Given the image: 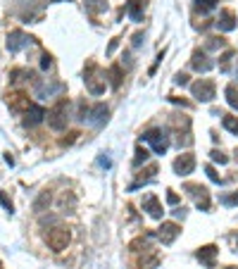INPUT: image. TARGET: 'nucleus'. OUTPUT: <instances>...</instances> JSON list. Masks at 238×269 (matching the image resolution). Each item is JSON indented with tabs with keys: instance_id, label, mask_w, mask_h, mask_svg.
<instances>
[{
	"instance_id": "1",
	"label": "nucleus",
	"mask_w": 238,
	"mask_h": 269,
	"mask_svg": "<svg viewBox=\"0 0 238 269\" xmlns=\"http://www.w3.org/2000/svg\"><path fill=\"white\" fill-rule=\"evenodd\" d=\"M83 83H86L88 93H93V96L105 93V72H102L93 60L91 62H86V69H83Z\"/></svg>"
},
{
	"instance_id": "2",
	"label": "nucleus",
	"mask_w": 238,
	"mask_h": 269,
	"mask_svg": "<svg viewBox=\"0 0 238 269\" xmlns=\"http://www.w3.org/2000/svg\"><path fill=\"white\" fill-rule=\"evenodd\" d=\"M48 124H50V129H55V131H62V129H67V122H69V103H67V98H60L53 105V108L48 110Z\"/></svg>"
},
{
	"instance_id": "3",
	"label": "nucleus",
	"mask_w": 238,
	"mask_h": 269,
	"mask_svg": "<svg viewBox=\"0 0 238 269\" xmlns=\"http://www.w3.org/2000/svg\"><path fill=\"white\" fill-rule=\"evenodd\" d=\"M72 241V236H69V229H64V226H53V229H48L46 233V243L50 250L55 252H62L67 245Z\"/></svg>"
},
{
	"instance_id": "4",
	"label": "nucleus",
	"mask_w": 238,
	"mask_h": 269,
	"mask_svg": "<svg viewBox=\"0 0 238 269\" xmlns=\"http://www.w3.org/2000/svg\"><path fill=\"white\" fill-rule=\"evenodd\" d=\"M141 141L153 145V150H155L157 155H165L167 150H169V136H167V131H162V129H150V131H146V134L141 136Z\"/></svg>"
},
{
	"instance_id": "5",
	"label": "nucleus",
	"mask_w": 238,
	"mask_h": 269,
	"mask_svg": "<svg viewBox=\"0 0 238 269\" xmlns=\"http://www.w3.org/2000/svg\"><path fill=\"white\" fill-rule=\"evenodd\" d=\"M183 191H186V193L195 200L198 210H202V212H207V210H210V205H212L210 191L205 189V186H200V184H186V186H183Z\"/></svg>"
},
{
	"instance_id": "6",
	"label": "nucleus",
	"mask_w": 238,
	"mask_h": 269,
	"mask_svg": "<svg viewBox=\"0 0 238 269\" xmlns=\"http://www.w3.org/2000/svg\"><path fill=\"white\" fill-rule=\"evenodd\" d=\"M191 93H193V98L200 100V103H212L214 100V81L210 79L195 81L191 86Z\"/></svg>"
},
{
	"instance_id": "7",
	"label": "nucleus",
	"mask_w": 238,
	"mask_h": 269,
	"mask_svg": "<svg viewBox=\"0 0 238 269\" xmlns=\"http://www.w3.org/2000/svg\"><path fill=\"white\" fill-rule=\"evenodd\" d=\"M34 43V38L27 36L24 31H19V29H15V31H10L8 34V50L10 53H19V50H24V48H29V45Z\"/></svg>"
},
{
	"instance_id": "8",
	"label": "nucleus",
	"mask_w": 238,
	"mask_h": 269,
	"mask_svg": "<svg viewBox=\"0 0 238 269\" xmlns=\"http://www.w3.org/2000/svg\"><path fill=\"white\" fill-rule=\"evenodd\" d=\"M5 103H8V108L12 110V112H27V110L31 108V100H29V96H27V93H22V91L8 93Z\"/></svg>"
},
{
	"instance_id": "9",
	"label": "nucleus",
	"mask_w": 238,
	"mask_h": 269,
	"mask_svg": "<svg viewBox=\"0 0 238 269\" xmlns=\"http://www.w3.org/2000/svg\"><path fill=\"white\" fill-rule=\"evenodd\" d=\"M179 233H181V226L176 224V222H162V226L157 229V236H160V241L165 243V245H172Z\"/></svg>"
},
{
	"instance_id": "10",
	"label": "nucleus",
	"mask_w": 238,
	"mask_h": 269,
	"mask_svg": "<svg viewBox=\"0 0 238 269\" xmlns=\"http://www.w3.org/2000/svg\"><path fill=\"white\" fill-rule=\"evenodd\" d=\"M193 169H195V155L183 153L174 160V171L179 176H188V174H193Z\"/></svg>"
},
{
	"instance_id": "11",
	"label": "nucleus",
	"mask_w": 238,
	"mask_h": 269,
	"mask_svg": "<svg viewBox=\"0 0 238 269\" xmlns=\"http://www.w3.org/2000/svg\"><path fill=\"white\" fill-rule=\"evenodd\" d=\"M217 255H219V248L217 245H202L195 250V257L200 260V264H205L207 269L214 267V262H217Z\"/></svg>"
},
{
	"instance_id": "12",
	"label": "nucleus",
	"mask_w": 238,
	"mask_h": 269,
	"mask_svg": "<svg viewBox=\"0 0 238 269\" xmlns=\"http://www.w3.org/2000/svg\"><path fill=\"white\" fill-rule=\"evenodd\" d=\"M107 117H110V108L105 105V103H98V105H93V108H88V122L95 126H100L107 122Z\"/></svg>"
},
{
	"instance_id": "13",
	"label": "nucleus",
	"mask_w": 238,
	"mask_h": 269,
	"mask_svg": "<svg viewBox=\"0 0 238 269\" xmlns=\"http://www.w3.org/2000/svg\"><path fill=\"white\" fill-rule=\"evenodd\" d=\"M191 67L198 74H207L212 67H214V62H212V60L202 53V50H195V53H193V57H191Z\"/></svg>"
},
{
	"instance_id": "14",
	"label": "nucleus",
	"mask_w": 238,
	"mask_h": 269,
	"mask_svg": "<svg viewBox=\"0 0 238 269\" xmlns=\"http://www.w3.org/2000/svg\"><path fill=\"white\" fill-rule=\"evenodd\" d=\"M143 212H148V215L153 217V219H160V217H162V205H160L157 196L148 193V196L143 198Z\"/></svg>"
},
{
	"instance_id": "15",
	"label": "nucleus",
	"mask_w": 238,
	"mask_h": 269,
	"mask_svg": "<svg viewBox=\"0 0 238 269\" xmlns=\"http://www.w3.org/2000/svg\"><path fill=\"white\" fill-rule=\"evenodd\" d=\"M214 24H217L219 31H233V29H236V15H233L231 10H221Z\"/></svg>"
},
{
	"instance_id": "16",
	"label": "nucleus",
	"mask_w": 238,
	"mask_h": 269,
	"mask_svg": "<svg viewBox=\"0 0 238 269\" xmlns=\"http://www.w3.org/2000/svg\"><path fill=\"white\" fill-rule=\"evenodd\" d=\"M46 119V110L41 108V105H31V108L27 110V117H24V126H36V124H41Z\"/></svg>"
},
{
	"instance_id": "17",
	"label": "nucleus",
	"mask_w": 238,
	"mask_h": 269,
	"mask_svg": "<svg viewBox=\"0 0 238 269\" xmlns=\"http://www.w3.org/2000/svg\"><path fill=\"white\" fill-rule=\"evenodd\" d=\"M143 12H146V0H129L127 3V15L131 22H143Z\"/></svg>"
},
{
	"instance_id": "18",
	"label": "nucleus",
	"mask_w": 238,
	"mask_h": 269,
	"mask_svg": "<svg viewBox=\"0 0 238 269\" xmlns=\"http://www.w3.org/2000/svg\"><path fill=\"white\" fill-rule=\"evenodd\" d=\"M169 126L174 129V136H179V134H191V119L188 117H179V115H174L172 119H169Z\"/></svg>"
},
{
	"instance_id": "19",
	"label": "nucleus",
	"mask_w": 238,
	"mask_h": 269,
	"mask_svg": "<svg viewBox=\"0 0 238 269\" xmlns=\"http://www.w3.org/2000/svg\"><path fill=\"white\" fill-rule=\"evenodd\" d=\"M62 88H64L62 83H36V96L38 98H50V96L60 93Z\"/></svg>"
},
{
	"instance_id": "20",
	"label": "nucleus",
	"mask_w": 238,
	"mask_h": 269,
	"mask_svg": "<svg viewBox=\"0 0 238 269\" xmlns=\"http://www.w3.org/2000/svg\"><path fill=\"white\" fill-rule=\"evenodd\" d=\"M83 5H86V12L93 15V17L107 12V0H83Z\"/></svg>"
},
{
	"instance_id": "21",
	"label": "nucleus",
	"mask_w": 238,
	"mask_h": 269,
	"mask_svg": "<svg viewBox=\"0 0 238 269\" xmlns=\"http://www.w3.org/2000/svg\"><path fill=\"white\" fill-rule=\"evenodd\" d=\"M107 79H110V86H112L114 91L122 86V79H124L122 64H110V69H107Z\"/></svg>"
},
{
	"instance_id": "22",
	"label": "nucleus",
	"mask_w": 238,
	"mask_h": 269,
	"mask_svg": "<svg viewBox=\"0 0 238 269\" xmlns=\"http://www.w3.org/2000/svg\"><path fill=\"white\" fill-rule=\"evenodd\" d=\"M146 257L141 260V264H138V269H155L157 264H160V257H157V252H150V250H146L143 252Z\"/></svg>"
},
{
	"instance_id": "23",
	"label": "nucleus",
	"mask_w": 238,
	"mask_h": 269,
	"mask_svg": "<svg viewBox=\"0 0 238 269\" xmlns=\"http://www.w3.org/2000/svg\"><path fill=\"white\" fill-rule=\"evenodd\" d=\"M224 48H226V41L221 36H210L205 41V50H212V53H214V50H224Z\"/></svg>"
},
{
	"instance_id": "24",
	"label": "nucleus",
	"mask_w": 238,
	"mask_h": 269,
	"mask_svg": "<svg viewBox=\"0 0 238 269\" xmlns=\"http://www.w3.org/2000/svg\"><path fill=\"white\" fill-rule=\"evenodd\" d=\"M221 126H224L226 131H231V134L238 136V117H233V115H221Z\"/></svg>"
},
{
	"instance_id": "25",
	"label": "nucleus",
	"mask_w": 238,
	"mask_h": 269,
	"mask_svg": "<svg viewBox=\"0 0 238 269\" xmlns=\"http://www.w3.org/2000/svg\"><path fill=\"white\" fill-rule=\"evenodd\" d=\"M29 79H34V74L27 72V69H12L10 72V81L12 83H22V81H29Z\"/></svg>"
},
{
	"instance_id": "26",
	"label": "nucleus",
	"mask_w": 238,
	"mask_h": 269,
	"mask_svg": "<svg viewBox=\"0 0 238 269\" xmlns=\"http://www.w3.org/2000/svg\"><path fill=\"white\" fill-rule=\"evenodd\" d=\"M217 3L219 0H195V10L202 12V15H207V12H212V10L217 8Z\"/></svg>"
},
{
	"instance_id": "27",
	"label": "nucleus",
	"mask_w": 238,
	"mask_h": 269,
	"mask_svg": "<svg viewBox=\"0 0 238 269\" xmlns=\"http://www.w3.org/2000/svg\"><path fill=\"white\" fill-rule=\"evenodd\" d=\"M48 205H50V191H43V193L38 196V200L34 203V210H36V212H43Z\"/></svg>"
},
{
	"instance_id": "28",
	"label": "nucleus",
	"mask_w": 238,
	"mask_h": 269,
	"mask_svg": "<svg viewBox=\"0 0 238 269\" xmlns=\"http://www.w3.org/2000/svg\"><path fill=\"white\" fill-rule=\"evenodd\" d=\"M233 57H236V50H231V48L221 55V57H219V69H221V72H229V64H231V60H233Z\"/></svg>"
},
{
	"instance_id": "29",
	"label": "nucleus",
	"mask_w": 238,
	"mask_h": 269,
	"mask_svg": "<svg viewBox=\"0 0 238 269\" xmlns=\"http://www.w3.org/2000/svg\"><path fill=\"white\" fill-rule=\"evenodd\" d=\"M224 93H226V103L238 112V91H236V86H226Z\"/></svg>"
},
{
	"instance_id": "30",
	"label": "nucleus",
	"mask_w": 238,
	"mask_h": 269,
	"mask_svg": "<svg viewBox=\"0 0 238 269\" xmlns=\"http://www.w3.org/2000/svg\"><path fill=\"white\" fill-rule=\"evenodd\" d=\"M219 203L224 207H236L238 205V191H231V193H226V196H221Z\"/></svg>"
},
{
	"instance_id": "31",
	"label": "nucleus",
	"mask_w": 238,
	"mask_h": 269,
	"mask_svg": "<svg viewBox=\"0 0 238 269\" xmlns=\"http://www.w3.org/2000/svg\"><path fill=\"white\" fill-rule=\"evenodd\" d=\"M205 174L210 176V181H214V184H221V176L217 174V169H214L212 164H205Z\"/></svg>"
},
{
	"instance_id": "32",
	"label": "nucleus",
	"mask_w": 238,
	"mask_h": 269,
	"mask_svg": "<svg viewBox=\"0 0 238 269\" xmlns=\"http://www.w3.org/2000/svg\"><path fill=\"white\" fill-rule=\"evenodd\" d=\"M0 205L5 207L8 212H15V205H12V200H10V198L5 196V191H0Z\"/></svg>"
},
{
	"instance_id": "33",
	"label": "nucleus",
	"mask_w": 238,
	"mask_h": 269,
	"mask_svg": "<svg viewBox=\"0 0 238 269\" xmlns=\"http://www.w3.org/2000/svg\"><path fill=\"white\" fill-rule=\"evenodd\" d=\"M146 160H148V150H146V148H138L136 157H134V167H138L141 162H146Z\"/></svg>"
},
{
	"instance_id": "34",
	"label": "nucleus",
	"mask_w": 238,
	"mask_h": 269,
	"mask_svg": "<svg viewBox=\"0 0 238 269\" xmlns=\"http://www.w3.org/2000/svg\"><path fill=\"white\" fill-rule=\"evenodd\" d=\"M210 157H212L214 162H219V164H226V162H229V157H226V155L221 153V150H212Z\"/></svg>"
},
{
	"instance_id": "35",
	"label": "nucleus",
	"mask_w": 238,
	"mask_h": 269,
	"mask_svg": "<svg viewBox=\"0 0 238 269\" xmlns=\"http://www.w3.org/2000/svg\"><path fill=\"white\" fill-rule=\"evenodd\" d=\"M50 67H53V57H50V55H43V57H41V69H50Z\"/></svg>"
},
{
	"instance_id": "36",
	"label": "nucleus",
	"mask_w": 238,
	"mask_h": 269,
	"mask_svg": "<svg viewBox=\"0 0 238 269\" xmlns=\"http://www.w3.org/2000/svg\"><path fill=\"white\" fill-rule=\"evenodd\" d=\"M167 203L169 205H179V196H176L174 191H167Z\"/></svg>"
},
{
	"instance_id": "37",
	"label": "nucleus",
	"mask_w": 238,
	"mask_h": 269,
	"mask_svg": "<svg viewBox=\"0 0 238 269\" xmlns=\"http://www.w3.org/2000/svg\"><path fill=\"white\" fill-rule=\"evenodd\" d=\"M174 83H176V86H186V83H188V76H186V74H176Z\"/></svg>"
},
{
	"instance_id": "38",
	"label": "nucleus",
	"mask_w": 238,
	"mask_h": 269,
	"mask_svg": "<svg viewBox=\"0 0 238 269\" xmlns=\"http://www.w3.org/2000/svg\"><path fill=\"white\" fill-rule=\"evenodd\" d=\"M169 100H172L174 105H183V108H191V103H188V100H181V98H176V96H169Z\"/></svg>"
},
{
	"instance_id": "39",
	"label": "nucleus",
	"mask_w": 238,
	"mask_h": 269,
	"mask_svg": "<svg viewBox=\"0 0 238 269\" xmlns=\"http://www.w3.org/2000/svg\"><path fill=\"white\" fill-rule=\"evenodd\" d=\"M117 45H119V38H112V41H110V45H107V50H105V53H107V55H112V53H114V50H117Z\"/></svg>"
},
{
	"instance_id": "40",
	"label": "nucleus",
	"mask_w": 238,
	"mask_h": 269,
	"mask_svg": "<svg viewBox=\"0 0 238 269\" xmlns=\"http://www.w3.org/2000/svg\"><path fill=\"white\" fill-rule=\"evenodd\" d=\"M172 215H174L176 219H183V217H186V207H176V210L172 212Z\"/></svg>"
},
{
	"instance_id": "41",
	"label": "nucleus",
	"mask_w": 238,
	"mask_h": 269,
	"mask_svg": "<svg viewBox=\"0 0 238 269\" xmlns=\"http://www.w3.org/2000/svg\"><path fill=\"white\" fill-rule=\"evenodd\" d=\"M229 241H231V245H233V250L238 252V231H236V233H231V236H229Z\"/></svg>"
},
{
	"instance_id": "42",
	"label": "nucleus",
	"mask_w": 238,
	"mask_h": 269,
	"mask_svg": "<svg viewBox=\"0 0 238 269\" xmlns=\"http://www.w3.org/2000/svg\"><path fill=\"white\" fill-rule=\"evenodd\" d=\"M141 43H143V34L138 31V34H134V48H138Z\"/></svg>"
},
{
	"instance_id": "43",
	"label": "nucleus",
	"mask_w": 238,
	"mask_h": 269,
	"mask_svg": "<svg viewBox=\"0 0 238 269\" xmlns=\"http://www.w3.org/2000/svg\"><path fill=\"white\" fill-rule=\"evenodd\" d=\"M100 164H102V167H110V164H112L110 157H100Z\"/></svg>"
},
{
	"instance_id": "44",
	"label": "nucleus",
	"mask_w": 238,
	"mask_h": 269,
	"mask_svg": "<svg viewBox=\"0 0 238 269\" xmlns=\"http://www.w3.org/2000/svg\"><path fill=\"white\" fill-rule=\"evenodd\" d=\"M5 162H8V164H10V167H12V164H15V160H12V155H5Z\"/></svg>"
},
{
	"instance_id": "45",
	"label": "nucleus",
	"mask_w": 238,
	"mask_h": 269,
	"mask_svg": "<svg viewBox=\"0 0 238 269\" xmlns=\"http://www.w3.org/2000/svg\"><path fill=\"white\" fill-rule=\"evenodd\" d=\"M224 269H238V267H224Z\"/></svg>"
},
{
	"instance_id": "46",
	"label": "nucleus",
	"mask_w": 238,
	"mask_h": 269,
	"mask_svg": "<svg viewBox=\"0 0 238 269\" xmlns=\"http://www.w3.org/2000/svg\"><path fill=\"white\" fill-rule=\"evenodd\" d=\"M236 160H238V150H236Z\"/></svg>"
},
{
	"instance_id": "47",
	"label": "nucleus",
	"mask_w": 238,
	"mask_h": 269,
	"mask_svg": "<svg viewBox=\"0 0 238 269\" xmlns=\"http://www.w3.org/2000/svg\"><path fill=\"white\" fill-rule=\"evenodd\" d=\"M236 76H238V69H236Z\"/></svg>"
}]
</instances>
